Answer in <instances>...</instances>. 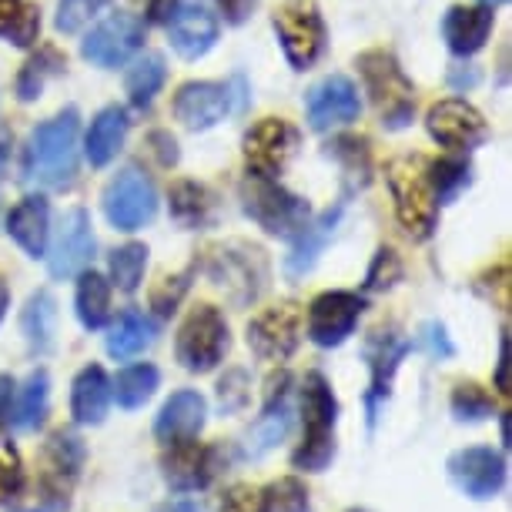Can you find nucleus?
<instances>
[{
	"mask_svg": "<svg viewBox=\"0 0 512 512\" xmlns=\"http://www.w3.org/2000/svg\"><path fill=\"white\" fill-rule=\"evenodd\" d=\"M84 466V446L77 436L57 432L44 449V472L41 486L47 499V512H61L67 506V492H71L77 472Z\"/></svg>",
	"mask_w": 512,
	"mask_h": 512,
	"instance_id": "19",
	"label": "nucleus"
},
{
	"mask_svg": "<svg viewBox=\"0 0 512 512\" xmlns=\"http://www.w3.org/2000/svg\"><path fill=\"white\" fill-rule=\"evenodd\" d=\"M151 342H154L151 318H144L138 308H124L108 335V355H114V359H134V355H141Z\"/></svg>",
	"mask_w": 512,
	"mask_h": 512,
	"instance_id": "31",
	"label": "nucleus"
},
{
	"mask_svg": "<svg viewBox=\"0 0 512 512\" xmlns=\"http://www.w3.org/2000/svg\"><path fill=\"white\" fill-rule=\"evenodd\" d=\"M221 512H262V492L251 486H231L221 499Z\"/></svg>",
	"mask_w": 512,
	"mask_h": 512,
	"instance_id": "49",
	"label": "nucleus"
},
{
	"mask_svg": "<svg viewBox=\"0 0 512 512\" xmlns=\"http://www.w3.org/2000/svg\"><path fill=\"white\" fill-rule=\"evenodd\" d=\"M241 208L245 215L262 225L268 235L295 238L298 228L308 221V205L302 198H295L292 191H285L275 178H258L248 175L241 181Z\"/></svg>",
	"mask_w": 512,
	"mask_h": 512,
	"instance_id": "5",
	"label": "nucleus"
},
{
	"mask_svg": "<svg viewBox=\"0 0 512 512\" xmlns=\"http://www.w3.org/2000/svg\"><path fill=\"white\" fill-rule=\"evenodd\" d=\"M64 67V57L54 51V47H41L31 61L24 64L21 77H17V98L21 101H37L47 84V77H54Z\"/></svg>",
	"mask_w": 512,
	"mask_h": 512,
	"instance_id": "38",
	"label": "nucleus"
},
{
	"mask_svg": "<svg viewBox=\"0 0 512 512\" xmlns=\"http://www.w3.org/2000/svg\"><path fill=\"white\" fill-rule=\"evenodd\" d=\"M171 47L185 57V61H198L205 57L218 41V21L201 0H181V4L168 17Z\"/></svg>",
	"mask_w": 512,
	"mask_h": 512,
	"instance_id": "21",
	"label": "nucleus"
},
{
	"mask_svg": "<svg viewBox=\"0 0 512 512\" xmlns=\"http://www.w3.org/2000/svg\"><path fill=\"white\" fill-rule=\"evenodd\" d=\"M302 419H305V436H302V446H298L292 456L295 469L325 472L328 462L335 459L338 402L322 372H308L302 382Z\"/></svg>",
	"mask_w": 512,
	"mask_h": 512,
	"instance_id": "2",
	"label": "nucleus"
},
{
	"mask_svg": "<svg viewBox=\"0 0 512 512\" xmlns=\"http://www.w3.org/2000/svg\"><path fill=\"white\" fill-rule=\"evenodd\" d=\"M208 275L221 292H225L235 305H248L262 295L268 265L262 248L245 245V241H231V245L215 248L208 265Z\"/></svg>",
	"mask_w": 512,
	"mask_h": 512,
	"instance_id": "7",
	"label": "nucleus"
},
{
	"mask_svg": "<svg viewBox=\"0 0 512 512\" xmlns=\"http://www.w3.org/2000/svg\"><path fill=\"white\" fill-rule=\"evenodd\" d=\"M262 512H308V489L302 479L288 476L262 492Z\"/></svg>",
	"mask_w": 512,
	"mask_h": 512,
	"instance_id": "41",
	"label": "nucleus"
},
{
	"mask_svg": "<svg viewBox=\"0 0 512 512\" xmlns=\"http://www.w3.org/2000/svg\"><path fill=\"white\" fill-rule=\"evenodd\" d=\"M94 248H98V241H94L91 215L84 208H71L61 218V228H57L51 255H47V268H51L54 278L81 275L94 262Z\"/></svg>",
	"mask_w": 512,
	"mask_h": 512,
	"instance_id": "16",
	"label": "nucleus"
},
{
	"mask_svg": "<svg viewBox=\"0 0 512 512\" xmlns=\"http://www.w3.org/2000/svg\"><path fill=\"white\" fill-rule=\"evenodd\" d=\"M241 77L231 84L218 81H191L175 94V118L191 131L215 128L218 121H225L231 111H241L245 94H241Z\"/></svg>",
	"mask_w": 512,
	"mask_h": 512,
	"instance_id": "9",
	"label": "nucleus"
},
{
	"mask_svg": "<svg viewBox=\"0 0 512 512\" xmlns=\"http://www.w3.org/2000/svg\"><path fill=\"white\" fill-rule=\"evenodd\" d=\"M298 151V131L285 118H262L245 134L248 175L278 178Z\"/></svg>",
	"mask_w": 512,
	"mask_h": 512,
	"instance_id": "11",
	"label": "nucleus"
},
{
	"mask_svg": "<svg viewBox=\"0 0 512 512\" xmlns=\"http://www.w3.org/2000/svg\"><path fill=\"white\" fill-rule=\"evenodd\" d=\"M108 268H111V282L118 285L121 292H138L144 268H148V248L138 245V241L114 248L108 258Z\"/></svg>",
	"mask_w": 512,
	"mask_h": 512,
	"instance_id": "39",
	"label": "nucleus"
},
{
	"mask_svg": "<svg viewBox=\"0 0 512 512\" xmlns=\"http://www.w3.org/2000/svg\"><path fill=\"white\" fill-rule=\"evenodd\" d=\"M158 382H161L158 369L148 362H141V365L124 369L118 379H114L111 392L118 395V405H124V409H141V405L158 392Z\"/></svg>",
	"mask_w": 512,
	"mask_h": 512,
	"instance_id": "36",
	"label": "nucleus"
},
{
	"mask_svg": "<svg viewBox=\"0 0 512 512\" xmlns=\"http://www.w3.org/2000/svg\"><path fill=\"white\" fill-rule=\"evenodd\" d=\"M124 138H128V114L118 104L104 108L98 118L91 121V131H88V141H84V154L94 168H104V164L114 161V154L121 151Z\"/></svg>",
	"mask_w": 512,
	"mask_h": 512,
	"instance_id": "29",
	"label": "nucleus"
},
{
	"mask_svg": "<svg viewBox=\"0 0 512 512\" xmlns=\"http://www.w3.org/2000/svg\"><path fill=\"white\" fill-rule=\"evenodd\" d=\"M24 489V466L17 449L7 439H0V506H7Z\"/></svg>",
	"mask_w": 512,
	"mask_h": 512,
	"instance_id": "45",
	"label": "nucleus"
},
{
	"mask_svg": "<svg viewBox=\"0 0 512 512\" xmlns=\"http://www.w3.org/2000/svg\"><path fill=\"white\" fill-rule=\"evenodd\" d=\"M255 4L258 0H218V7H221V14H225L228 24H245L251 17V11H255Z\"/></svg>",
	"mask_w": 512,
	"mask_h": 512,
	"instance_id": "50",
	"label": "nucleus"
},
{
	"mask_svg": "<svg viewBox=\"0 0 512 512\" xmlns=\"http://www.w3.org/2000/svg\"><path fill=\"white\" fill-rule=\"evenodd\" d=\"M502 446H509V412L502 415Z\"/></svg>",
	"mask_w": 512,
	"mask_h": 512,
	"instance_id": "57",
	"label": "nucleus"
},
{
	"mask_svg": "<svg viewBox=\"0 0 512 512\" xmlns=\"http://www.w3.org/2000/svg\"><path fill=\"white\" fill-rule=\"evenodd\" d=\"M77 134H81V118L74 108L61 111L57 118L37 124L31 131L24 154V171L31 185L61 191L71 188L77 178Z\"/></svg>",
	"mask_w": 512,
	"mask_h": 512,
	"instance_id": "1",
	"label": "nucleus"
},
{
	"mask_svg": "<svg viewBox=\"0 0 512 512\" xmlns=\"http://www.w3.org/2000/svg\"><path fill=\"white\" fill-rule=\"evenodd\" d=\"M11 402H14V379L0 375V425L11 422Z\"/></svg>",
	"mask_w": 512,
	"mask_h": 512,
	"instance_id": "51",
	"label": "nucleus"
},
{
	"mask_svg": "<svg viewBox=\"0 0 512 512\" xmlns=\"http://www.w3.org/2000/svg\"><path fill=\"white\" fill-rule=\"evenodd\" d=\"M211 208H215V201L201 185L195 181H178L175 188H171V215H175L178 225L185 228H198L205 225L211 218Z\"/></svg>",
	"mask_w": 512,
	"mask_h": 512,
	"instance_id": "37",
	"label": "nucleus"
},
{
	"mask_svg": "<svg viewBox=\"0 0 512 512\" xmlns=\"http://www.w3.org/2000/svg\"><path fill=\"white\" fill-rule=\"evenodd\" d=\"M161 512H205V506H198V502H191V499H181V502H171V506H164Z\"/></svg>",
	"mask_w": 512,
	"mask_h": 512,
	"instance_id": "55",
	"label": "nucleus"
},
{
	"mask_svg": "<svg viewBox=\"0 0 512 512\" xmlns=\"http://www.w3.org/2000/svg\"><path fill=\"white\" fill-rule=\"evenodd\" d=\"M101 201H104V218L118 231H138L158 211L154 181L138 168H124L118 178H111Z\"/></svg>",
	"mask_w": 512,
	"mask_h": 512,
	"instance_id": "10",
	"label": "nucleus"
},
{
	"mask_svg": "<svg viewBox=\"0 0 512 512\" xmlns=\"http://www.w3.org/2000/svg\"><path fill=\"white\" fill-rule=\"evenodd\" d=\"M389 191L395 201V215H399L402 228L409 231L412 241H425L436 231L439 201L432 191L429 161L422 158H395L389 164Z\"/></svg>",
	"mask_w": 512,
	"mask_h": 512,
	"instance_id": "3",
	"label": "nucleus"
},
{
	"mask_svg": "<svg viewBox=\"0 0 512 512\" xmlns=\"http://www.w3.org/2000/svg\"><path fill=\"white\" fill-rule=\"evenodd\" d=\"M429 178H432V191H436V201L439 205H449V201H456L469 188L472 168L462 158H446L429 164Z\"/></svg>",
	"mask_w": 512,
	"mask_h": 512,
	"instance_id": "40",
	"label": "nucleus"
},
{
	"mask_svg": "<svg viewBox=\"0 0 512 512\" xmlns=\"http://www.w3.org/2000/svg\"><path fill=\"white\" fill-rule=\"evenodd\" d=\"M506 345H509V338L502 335V338H499V365H496V389H499L502 395H509V379H506L509 359H506Z\"/></svg>",
	"mask_w": 512,
	"mask_h": 512,
	"instance_id": "53",
	"label": "nucleus"
},
{
	"mask_svg": "<svg viewBox=\"0 0 512 512\" xmlns=\"http://www.w3.org/2000/svg\"><path fill=\"white\" fill-rule=\"evenodd\" d=\"M429 349L436 352V355H452V345H449V338H446V328L442 325H429Z\"/></svg>",
	"mask_w": 512,
	"mask_h": 512,
	"instance_id": "54",
	"label": "nucleus"
},
{
	"mask_svg": "<svg viewBox=\"0 0 512 512\" xmlns=\"http://www.w3.org/2000/svg\"><path fill=\"white\" fill-rule=\"evenodd\" d=\"M288 375H275L268 382V402H265V412L258 415V422L251 425L245 432V442H241V456L248 459H258L265 452H272L278 442L288 436L292 429V409H288Z\"/></svg>",
	"mask_w": 512,
	"mask_h": 512,
	"instance_id": "20",
	"label": "nucleus"
},
{
	"mask_svg": "<svg viewBox=\"0 0 512 512\" xmlns=\"http://www.w3.org/2000/svg\"><path fill=\"white\" fill-rule=\"evenodd\" d=\"M399 278H402L399 258H395V251L382 248L379 255H375L369 275H365V288H369V292H385V288H392L395 282H399Z\"/></svg>",
	"mask_w": 512,
	"mask_h": 512,
	"instance_id": "47",
	"label": "nucleus"
},
{
	"mask_svg": "<svg viewBox=\"0 0 512 512\" xmlns=\"http://www.w3.org/2000/svg\"><path fill=\"white\" fill-rule=\"evenodd\" d=\"M151 144H158L154 151H158L161 164H175L178 161V144H175V138H168V134H154Z\"/></svg>",
	"mask_w": 512,
	"mask_h": 512,
	"instance_id": "52",
	"label": "nucleus"
},
{
	"mask_svg": "<svg viewBox=\"0 0 512 512\" xmlns=\"http://www.w3.org/2000/svg\"><path fill=\"white\" fill-rule=\"evenodd\" d=\"M328 154L342 161V171L352 181V188H362L369 181V144L362 138H338Z\"/></svg>",
	"mask_w": 512,
	"mask_h": 512,
	"instance_id": "42",
	"label": "nucleus"
},
{
	"mask_svg": "<svg viewBox=\"0 0 512 512\" xmlns=\"http://www.w3.org/2000/svg\"><path fill=\"white\" fill-rule=\"evenodd\" d=\"M492 7L479 4V7H452L442 21V37H446L449 51L459 54V57H469L482 51V44L489 41V31H492Z\"/></svg>",
	"mask_w": 512,
	"mask_h": 512,
	"instance_id": "26",
	"label": "nucleus"
},
{
	"mask_svg": "<svg viewBox=\"0 0 512 512\" xmlns=\"http://www.w3.org/2000/svg\"><path fill=\"white\" fill-rule=\"evenodd\" d=\"M47 402H51V379H47V372H31L21 389V399H17V412H11V425L21 432L37 429L47 415Z\"/></svg>",
	"mask_w": 512,
	"mask_h": 512,
	"instance_id": "34",
	"label": "nucleus"
},
{
	"mask_svg": "<svg viewBox=\"0 0 512 512\" xmlns=\"http://www.w3.org/2000/svg\"><path fill=\"white\" fill-rule=\"evenodd\" d=\"M228 352V322L218 308L198 305L195 312L185 318V325L178 328V342L175 355L181 362V369L188 372H211L215 365L225 359Z\"/></svg>",
	"mask_w": 512,
	"mask_h": 512,
	"instance_id": "8",
	"label": "nucleus"
},
{
	"mask_svg": "<svg viewBox=\"0 0 512 512\" xmlns=\"http://www.w3.org/2000/svg\"><path fill=\"white\" fill-rule=\"evenodd\" d=\"M338 218H342V205L325 211V215H318L315 221H305V225L298 228V235L292 238V255L285 258V275L288 278H305L308 272H312L318 255H322V248L328 245V238L335 235Z\"/></svg>",
	"mask_w": 512,
	"mask_h": 512,
	"instance_id": "27",
	"label": "nucleus"
},
{
	"mask_svg": "<svg viewBox=\"0 0 512 512\" xmlns=\"http://www.w3.org/2000/svg\"><path fill=\"white\" fill-rule=\"evenodd\" d=\"M365 312V298L355 292H325L308 308V338L322 349H335L355 332Z\"/></svg>",
	"mask_w": 512,
	"mask_h": 512,
	"instance_id": "13",
	"label": "nucleus"
},
{
	"mask_svg": "<svg viewBox=\"0 0 512 512\" xmlns=\"http://www.w3.org/2000/svg\"><path fill=\"white\" fill-rule=\"evenodd\" d=\"M302 338V308L295 302H282L268 308L248 325V349L262 362H285L292 359Z\"/></svg>",
	"mask_w": 512,
	"mask_h": 512,
	"instance_id": "12",
	"label": "nucleus"
},
{
	"mask_svg": "<svg viewBox=\"0 0 512 512\" xmlns=\"http://www.w3.org/2000/svg\"><path fill=\"white\" fill-rule=\"evenodd\" d=\"M111 405V382L101 365H88L77 372L71 385V415L77 425H101Z\"/></svg>",
	"mask_w": 512,
	"mask_h": 512,
	"instance_id": "28",
	"label": "nucleus"
},
{
	"mask_svg": "<svg viewBox=\"0 0 512 512\" xmlns=\"http://www.w3.org/2000/svg\"><path fill=\"white\" fill-rule=\"evenodd\" d=\"M164 77H168V67H164L161 54H144L131 64L128 77H124V88H128V98L134 108H148L154 101V94L161 91Z\"/></svg>",
	"mask_w": 512,
	"mask_h": 512,
	"instance_id": "33",
	"label": "nucleus"
},
{
	"mask_svg": "<svg viewBox=\"0 0 512 512\" xmlns=\"http://www.w3.org/2000/svg\"><path fill=\"white\" fill-rule=\"evenodd\" d=\"M191 268L185 275H175V278H164V282L154 288L151 292V305H154V312H158L161 318H168L171 312L178 308V302L185 298V292H188V285H191Z\"/></svg>",
	"mask_w": 512,
	"mask_h": 512,
	"instance_id": "46",
	"label": "nucleus"
},
{
	"mask_svg": "<svg viewBox=\"0 0 512 512\" xmlns=\"http://www.w3.org/2000/svg\"><path fill=\"white\" fill-rule=\"evenodd\" d=\"M245 382H248V375L235 369V372H228L225 379H221L218 385V402H221V409L225 412H238V409H245V402H248V389H245Z\"/></svg>",
	"mask_w": 512,
	"mask_h": 512,
	"instance_id": "48",
	"label": "nucleus"
},
{
	"mask_svg": "<svg viewBox=\"0 0 512 512\" xmlns=\"http://www.w3.org/2000/svg\"><path fill=\"white\" fill-rule=\"evenodd\" d=\"M144 44V24L131 14H111L84 37L81 54L84 61L98 67H121Z\"/></svg>",
	"mask_w": 512,
	"mask_h": 512,
	"instance_id": "18",
	"label": "nucleus"
},
{
	"mask_svg": "<svg viewBox=\"0 0 512 512\" xmlns=\"http://www.w3.org/2000/svg\"><path fill=\"white\" fill-rule=\"evenodd\" d=\"M282 51L295 71H308L325 51V21L315 0H288L272 17Z\"/></svg>",
	"mask_w": 512,
	"mask_h": 512,
	"instance_id": "6",
	"label": "nucleus"
},
{
	"mask_svg": "<svg viewBox=\"0 0 512 512\" xmlns=\"http://www.w3.org/2000/svg\"><path fill=\"white\" fill-rule=\"evenodd\" d=\"M359 71L385 128H405L415 114V91L409 77L402 74L399 61L385 51H369L359 57Z\"/></svg>",
	"mask_w": 512,
	"mask_h": 512,
	"instance_id": "4",
	"label": "nucleus"
},
{
	"mask_svg": "<svg viewBox=\"0 0 512 512\" xmlns=\"http://www.w3.org/2000/svg\"><path fill=\"white\" fill-rule=\"evenodd\" d=\"M108 4L111 0H61V4H57V21H54L57 31L77 34L84 24H91Z\"/></svg>",
	"mask_w": 512,
	"mask_h": 512,
	"instance_id": "44",
	"label": "nucleus"
},
{
	"mask_svg": "<svg viewBox=\"0 0 512 512\" xmlns=\"http://www.w3.org/2000/svg\"><path fill=\"white\" fill-rule=\"evenodd\" d=\"M425 128H429L432 141H439L442 148H452V151H469L489 138L486 118H482L472 104L459 98L432 104L429 114H425Z\"/></svg>",
	"mask_w": 512,
	"mask_h": 512,
	"instance_id": "15",
	"label": "nucleus"
},
{
	"mask_svg": "<svg viewBox=\"0 0 512 512\" xmlns=\"http://www.w3.org/2000/svg\"><path fill=\"white\" fill-rule=\"evenodd\" d=\"M362 101L345 74H328L305 94V114L315 131H335L359 118Z\"/></svg>",
	"mask_w": 512,
	"mask_h": 512,
	"instance_id": "14",
	"label": "nucleus"
},
{
	"mask_svg": "<svg viewBox=\"0 0 512 512\" xmlns=\"http://www.w3.org/2000/svg\"><path fill=\"white\" fill-rule=\"evenodd\" d=\"M168 452L161 456V472L164 482H168L175 492H195L205 489L211 479H215V449L198 446L195 439H181V442H168Z\"/></svg>",
	"mask_w": 512,
	"mask_h": 512,
	"instance_id": "22",
	"label": "nucleus"
},
{
	"mask_svg": "<svg viewBox=\"0 0 512 512\" xmlns=\"http://www.w3.org/2000/svg\"><path fill=\"white\" fill-rule=\"evenodd\" d=\"M54 325H57V302L51 292H37L27 298V308L21 315L24 338L31 345V352L44 355L54 345Z\"/></svg>",
	"mask_w": 512,
	"mask_h": 512,
	"instance_id": "32",
	"label": "nucleus"
},
{
	"mask_svg": "<svg viewBox=\"0 0 512 512\" xmlns=\"http://www.w3.org/2000/svg\"><path fill=\"white\" fill-rule=\"evenodd\" d=\"M37 512H47V509H37Z\"/></svg>",
	"mask_w": 512,
	"mask_h": 512,
	"instance_id": "60",
	"label": "nucleus"
},
{
	"mask_svg": "<svg viewBox=\"0 0 512 512\" xmlns=\"http://www.w3.org/2000/svg\"><path fill=\"white\" fill-rule=\"evenodd\" d=\"M479 4H486V7H496V4H506V0H479Z\"/></svg>",
	"mask_w": 512,
	"mask_h": 512,
	"instance_id": "58",
	"label": "nucleus"
},
{
	"mask_svg": "<svg viewBox=\"0 0 512 512\" xmlns=\"http://www.w3.org/2000/svg\"><path fill=\"white\" fill-rule=\"evenodd\" d=\"M449 479L469 499H492L506 482V459L489 446H469L452 452Z\"/></svg>",
	"mask_w": 512,
	"mask_h": 512,
	"instance_id": "17",
	"label": "nucleus"
},
{
	"mask_svg": "<svg viewBox=\"0 0 512 512\" xmlns=\"http://www.w3.org/2000/svg\"><path fill=\"white\" fill-rule=\"evenodd\" d=\"M349 512H369V509H349Z\"/></svg>",
	"mask_w": 512,
	"mask_h": 512,
	"instance_id": "59",
	"label": "nucleus"
},
{
	"mask_svg": "<svg viewBox=\"0 0 512 512\" xmlns=\"http://www.w3.org/2000/svg\"><path fill=\"white\" fill-rule=\"evenodd\" d=\"M7 305H11V288L0 282V322H4V315H7Z\"/></svg>",
	"mask_w": 512,
	"mask_h": 512,
	"instance_id": "56",
	"label": "nucleus"
},
{
	"mask_svg": "<svg viewBox=\"0 0 512 512\" xmlns=\"http://www.w3.org/2000/svg\"><path fill=\"white\" fill-rule=\"evenodd\" d=\"M205 415L208 405L198 392H175L168 402L161 405L158 419H154V436H158L164 446L168 442H181V439H195L201 429H205Z\"/></svg>",
	"mask_w": 512,
	"mask_h": 512,
	"instance_id": "24",
	"label": "nucleus"
},
{
	"mask_svg": "<svg viewBox=\"0 0 512 512\" xmlns=\"http://www.w3.org/2000/svg\"><path fill=\"white\" fill-rule=\"evenodd\" d=\"M74 305H77V318H81L84 328L98 332V328L108 325V318H111V285H108V278L84 268L81 282H77Z\"/></svg>",
	"mask_w": 512,
	"mask_h": 512,
	"instance_id": "30",
	"label": "nucleus"
},
{
	"mask_svg": "<svg viewBox=\"0 0 512 512\" xmlns=\"http://www.w3.org/2000/svg\"><path fill=\"white\" fill-rule=\"evenodd\" d=\"M412 352V342L395 332H375L369 349H365V359H369V369H372V385L365 392V405H369V422L375 425V415H379V405L389 399V385H392V375L399 369V362L405 355Z\"/></svg>",
	"mask_w": 512,
	"mask_h": 512,
	"instance_id": "23",
	"label": "nucleus"
},
{
	"mask_svg": "<svg viewBox=\"0 0 512 512\" xmlns=\"http://www.w3.org/2000/svg\"><path fill=\"white\" fill-rule=\"evenodd\" d=\"M41 34V14L24 0H0V37L17 47H31Z\"/></svg>",
	"mask_w": 512,
	"mask_h": 512,
	"instance_id": "35",
	"label": "nucleus"
},
{
	"mask_svg": "<svg viewBox=\"0 0 512 512\" xmlns=\"http://www.w3.org/2000/svg\"><path fill=\"white\" fill-rule=\"evenodd\" d=\"M7 235L24 248L27 258L47 255V235H51V208L41 195H27L17 201L14 211L7 215Z\"/></svg>",
	"mask_w": 512,
	"mask_h": 512,
	"instance_id": "25",
	"label": "nucleus"
},
{
	"mask_svg": "<svg viewBox=\"0 0 512 512\" xmlns=\"http://www.w3.org/2000/svg\"><path fill=\"white\" fill-rule=\"evenodd\" d=\"M452 415H456L459 422H482L492 415V399L489 392L482 389L476 382H462L456 385V392H452Z\"/></svg>",
	"mask_w": 512,
	"mask_h": 512,
	"instance_id": "43",
	"label": "nucleus"
}]
</instances>
